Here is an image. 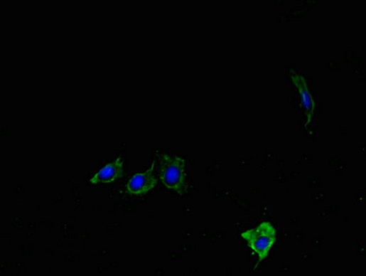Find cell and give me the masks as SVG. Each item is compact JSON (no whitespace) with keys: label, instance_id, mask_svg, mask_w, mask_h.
<instances>
[{"label":"cell","instance_id":"cell-2","mask_svg":"<svg viewBox=\"0 0 366 276\" xmlns=\"http://www.w3.org/2000/svg\"><path fill=\"white\" fill-rule=\"evenodd\" d=\"M185 159L164 154L161 159L159 176L168 189L181 194L186 190Z\"/></svg>","mask_w":366,"mask_h":276},{"label":"cell","instance_id":"cell-1","mask_svg":"<svg viewBox=\"0 0 366 276\" xmlns=\"http://www.w3.org/2000/svg\"><path fill=\"white\" fill-rule=\"evenodd\" d=\"M240 236L247 241L252 253L258 256L259 262L267 259L269 253L274 246L277 238L276 230L274 225L268 221L261 223L258 227L252 230L242 232Z\"/></svg>","mask_w":366,"mask_h":276},{"label":"cell","instance_id":"cell-3","mask_svg":"<svg viewBox=\"0 0 366 276\" xmlns=\"http://www.w3.org/2000/svg\"><path fill=\"white\" fill-rule=\"evenodd\" d=\"M155 161L145 171L137 172L128 180L125 191L130 196H139L148 193L156 186V179L154 176Z\"/></svg>","mask_w":366,"mask_h":276},{"label":"cell","instance_id":"cell-4","mask_svg":"<svg viewBox=\"0 0 366 276\" xmlns=\"http://www.w3.org/2000/svg\"><path fill=\"white\" fill-rule=\"evenodd\" d=\"M292 81L298 90L299 98L301 100L303 110H304L306 124H311L313 118H314L316 112V102L313 98L309 85L304 77L301 75L292 74Z\"/></svg>","mask_w":366,"mask_h":276},{"label":"cell","instance_id":"cell-5","mask_svg":"<svg viewBox=\"0 0 366 276\" xmlns=\"http://www.w3.org/2000/svg\"><path fill=\"white\" fill-rule=\"evenodd\" d=\"M124 162L121 156H117L112 162L107 163L93 174L90 178V184H109L112 183L122 177L124 174Z\"/></svg>","mask_w":366,"mask_h":276}]
</instances>
